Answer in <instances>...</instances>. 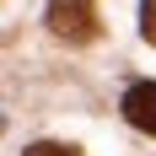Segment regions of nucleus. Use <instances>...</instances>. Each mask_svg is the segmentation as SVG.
I'll return each instance as SVG.
<instances>
[{"label":"nucleus","instance_id":"f257e3e1","mask_svg":"<svg viewBox=\"0 0 156 156\" xmlns=\"http://www.w3.org/2000/svg\"><path fill=\"white\" fill-rule=\"evenodd\" d=\"M48 27L65 43H92L97 38V5L92 0H48Z\"/></svg>","mask_w":156,"mask_h":156},{"label":"nucleus","instance_id":"f03ea898","mask_svg":"<svg viewBox=\"0 0 156 156\" xmlns=\"http://www.w3.org/2000/svg\"><path fill=\"white\" fill-rule=\"evenodd\" d=\"M124 119L145 135H156V81H140V86L124 92Z\"/></svg>","mask_w":156,"mask_h":156},{"label":"nucleus","instance_id":"7ed1b4c3","mask_svg":"<svg viewBox=\"0 0 156 156\" xmlns=\"http://www.w3.org/2000/svg\"><path fill=\"white\" fill-rule=\"evenodd\" d=\"M27 156H81L76 145H54V140H38V145H27Z\"/></svg>","mask_w":156,"mask_h":156},{"label":"nucleus","instance_id":"20e7f679","mask_svg":"<svg viewBox=\"0 0 156 156\" xmlns=\"http://www.w3.org/2000/svg\"><path fill=\"white\" fill-rule=\"evenodd\" d=\"M140 32L156 43V0H145V5H140Z\"/></svg>","mask_w":156,"mask_h":156}]
</instances>
